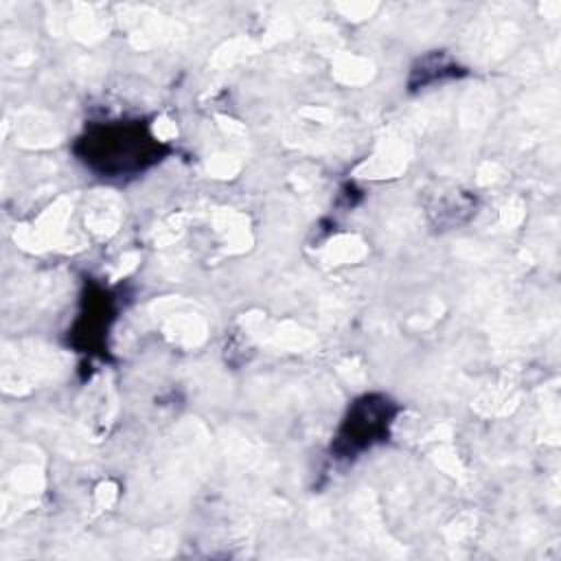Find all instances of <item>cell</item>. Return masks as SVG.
Listing matches in <instances>:
<instances>
[{"instance_id": "cell-1", "label": "cell", "mask_w": 561, "mask_h": 561, "mask_svg": "<svg viewBox=\"0 0 561 561\" xmlns=\"http://www.w3.org/2000/svg\"><path fill=\"white\" fill-rule=\"evenodd\" d=\"M169 147L140 118H112L85 125L75 153L103 180H131L164 160Z\"/></svg>"}, {"instance_id": "cell-2", "label": "cell", "mask_w": 561, "mask_h": 561, "mask_svg": "<svg viewBox=\"0 0 561 561\" xmlns=\"http://www.w3.org/2000/svg\"><path fill=\"white\" fill-rule=\"evenodd\" d=\"M399 412H401V405L392 401L388 394L368 392L357 397L348 405L333 436V443H331L333 458L353 460L359 454L373 449L375 445L388 440Z\"/></svg>"}]
</instances>
